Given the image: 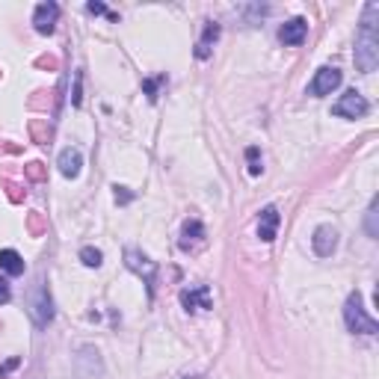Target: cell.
<instances>
[{"label": "cell", "instance_id": "obj_4", "mask_svg": "<svg viewBox=\"0 0 379 379\" xmlns=\"http://www.w3.org/2000/svg\"><path fill=\"white\" fill-rule=\"evenodd\" d=\"M125 267L130 272H137V276L142 279V284H146V291H148V300H154V281H157V270H160L157 261H151L146 252L127 246L125 249Z\"/></svg>", "mask_w": 379, "mask_h": 379}, {"label": "cell", "instance_id": "obj_19", "mask_svg": "<svg viewBox=\"0 0 379 379\" xmlns=\"http://www.w3.org/2000/svg\"><path fill=\"white\" fill-rule=\"evenodd\" d=\"M86 12H89V15H107L110 21H116V18H118L116 12H110V9H107V6L101 3V0H92V3H86Z\"/></svg>", "mask_w": 379, "mask_h": 379}, {"label": "cell", "instance_id": "obj_12", "mask_svg": "<svg viewBox=\"0 0 379 379\" xmlns=\"http://www.w3.org/2000/svg\"><path fill=\"white\" fill-rule=\"evenodd\" d=\"M56 166H59V172H63L65 178H77L80 169H83V154H80V148H63V151H59Z\"/></svg>", "mask_w": 379, "mask_h": 379}, {"label": "cell", "instance_id": "obj_9", "mask_svg": "<svg viewBox=\"0 0 379 379\" xmlns=\"http://www.w3.org/2000/svg\"><path fill=\"white\" fill-rule=\"evenodd\" d=\"M56 18H59V6L54 3V0L39 3V6H36V12H33V27H36V33L51 36L54 27H56Z\"/></svg>", "mask_w": 379, "mask_h": 379}, {"label": "cell", "instance_id": "obj_11", "mask_svg": "<svg viewBox=\"0 0 379 379\" xmlns=\"http://www.w3.org/2000/svg\"><path fill=\"white\" fill-rule=\"evenodd\" d=\"M305 36H308V21H305V18H291V21L281 24L279 42L288 45V47H296V45L305 42Z\"/></svg>", "mask_w": 379, "mask_h": 379}, {"label": "cell", "instance_id": "obj_16", "mask_svg": "<svg viewBox=\"0 0 379 379\" xmlns=\"http://www.w3.org/2000/svg\"><path fill=\"white\" fill-rule=\"evenodd\" d=\"M379 199L373 196L371 199V205H367V213H364V231H367V237H373V240H376V237H379Z\"/></svg>", "mask_w": 379, "mask_h": 379}, {"label": "cell", "instance_id": "obj_25", "mask_svg": "<svg viewBox=\"0 0 379 379\" xmlns=\"http://www.w3.org/2000/svg\"><path fill=\"white\" fill-rule=\"evenodd\" d=\"M42 163H30V178H36V181H42Z\"/></svg>", "mask_w": 379, "mask_h": 379}, {"label": "cell", "instance_id": "obj_23", "mask_svg": "<svg viewBox=\"0 0 379 379\" xmlns=\"http://www.w3.org/2000/svg\"><path fill=\"white\" fill-rule=\"evenodd\" d=\"M12 300V288H9V281L0 276V305H6Z\"/></svg>", "mask_w": 379, "mask_h": 379}, {"label": "cell", "instance_id": "obj_6", "mask_svg": "<svg viewBox=\"0 0 379 379\" xmlns=\"http://www.w3.org/2000/svg\"><path fill=\"white\" fill-rule=\"evenodd\" d=\"M341 86V71L335 65H323L317 68L314 80L308 83V95H314V98H326V95H332Z\"/></svg>", "mask_w": 379, "mask_h": 379}, {"label": "cell", "instance_id": "obj_18", "mask_svg": "<svg viewBox=\"0 0 379 379\" xmlns=\"http://www.w3.org/2000/svg\"><path fill=\"white\" fill-rule=\"evenodd\" d=\"M246 169H249V175H252V178H258L261 175V169H264V166H261V151L255 148V146H249L246 148Z\"/></svg>", "mask_w": 379, "mask_h": 379}, {"label": "cell", "instance_id": "obj_13", "mask_svg": "<svg viewBox=\"0 0 379 379\" xmlns=\"http://www.w3.org/2000/svg\"><path fill=\"white\" fill-rule=\"evenodd\" d=\"M205 240V225H201L199 219H187L184 229H181V240H178V246L184 249V252H190V249H196V243Z\"/></svg>", "mask_w": 379, "mask_h": 379}, {"label": "cell", "instance_id": "obj_10", "mask_svg": "<svg viewBox=\"0 0 379 379\" xmlns=\"http://www.w3.org/2000/svg\"><path fill=\"white\" fill-rule=\"evenodd\" d=\"M279 225H281V213L276 205H267L264 210H261V217H258V237L264 243H272L276 240V234H279Z\"/></svg>", "mask_w": 379, "mask_h": 379}, {"label": "cell", "instance_id": "obj_20", "mask_svg": "<svg viewBox=\"0 0 379 379\" xmlns=\"http://www.w3.org/2000/svg\"><path fill=\"white\" fill-rule=\"evenodd\" d=\"M160 83H166V77L160 75V77H154V80H146L142 83V89H146V95H148V101H157V86Z\"/></svg>", "mask_w": 379, "mask_h": 379}, {"label": "cell", "instance_id": "obj_8", "mask_svg": "<svg viewBox=\"0 0 379 379\" xmlns=\"http://www.w3.org/2000/svg\"><path fill=\"white\" fill-rule=\"evenodd\" d=\"M181 305L187 311H210L213 300H210V288L208 284H193V288L181 291Z\"/></svg>", "mask_w": 379, "mask_h": 379}, {"label": "cell", "instance_id": "obj_24", "mask_svg": "<svg viewBox=\"0 0 379 379\" xmlns=\"http://www.w3.org/2000/svg\"><path fill=\"white\" fill-rule=\"evenodd\" d=\"M15 367H18V359H9V362H6L3 367H0V379H3V376H6L9 371H15Z\"/></svg>", "mask_w": 379, "mask_h": 379}, {"label": "cell", "instance_id": "obj_21", "mask_svg": "<svg viewBox=\"0 0 379 379\" xmlns=\"http://www.w3.org/2000/svg\"><path fill=\"white\" fill-rule=\"evenodd\" d=\"M113 196H116V205H127V201H134L137 199V193H130L127 187H113Z\"/></svg>", "mask_w": 379, "mask_h": 379}, {"label": "cell", "instance_id": "obj_15", "mask_svg": "<svg viewBox=\"0 0 379 379\" xmlns=\"http://www.w3.org/2000/svg\"><path fill=\"white\" fill-rule=\"evenodd\" d=\"M0 270L6 276H21L24 272V258L15 252V249H0Z\"/></svg>", "mask_w": 379, "mask_h": 379}, {"label": "cell", "instance_id": "obj_22", "mask_svg": "<svg viewBox=\"0 0 379 379\" xmlns=\"http://www.w3.org/2000/svg\"><path fill=\"white\" fill-rule=\"evenodd\" d=\"M71 104H75V107L83 104V75H80V71L75 75V92H71Z\"/></svg>", "mask_w": 379, "mask_h": 379}, {"label": "cell", "instance_id": "obj_7", "mask_svg": "<svg viewBox=\"0 0 379 379\" xmlns=\"http://www.w3.org/2000/svg\"><path fill=\"white\" fill-rule=\"evenodd\" d=\"M311 249H314V255L317 258H332L335 255V249H338V229L335 225H317L314 234H311Z\"/></svg>", "mask_w": 379, "mask_h": 379}, {"label": "cell", "instance_id": "obj_1", "mask_svg": "<svg viewBox=\"0 0 379 379\" xmlns=\"http://www.w3.org/2000/svg\"><path fill=\"white\" fill-rule=\"evenodd\" d=\"M376 18H379V3H367L362 12L359 36H355V68L362 75H371L379 65V33H376Z\"/></svg>", "mask_w": 379, "mask_h": 379}, {"label": "cell", "instance_id": "obj_3", "mask_svg": "<svg viewBox=\"0 0 379 379\" xmlns=\"http://www.w3.org/2000/svg\"><path fill=\"white\" fill-rule=\"evenodd\" d=\"M27 311H30V320L36 323V329H47L54 323V296H51V288L45 284V279L36 284V291L30 293V305H27Z\"/></svg>", "mask_w": 379, "mask_h": 379}, {"label": "cell", "instance_id": "obj_2", "mask_svg": "<svg viewBox=\"0 0 379 379\" xmlns=\"http://www.w3.org/2000/svg\"><path fill=\"white\" fill-rule=\"evenodd\" d=\"M343 323H347V329L353 332V335H376L379 332V323L367 314L364 300H362L359 291L350 293L347 302H343Z\"/></svg>", "mask_w": 379, "mask_h": 379}, {"label": "cell", "instance_id": "obj_17", "mask_svg": "<svg viewBox=\"0 0 379 379\" xmlns=\"http://www.w3.org/2000/svg\"><path fill=\"white\" fill-rule=\"evenodd\" d=\"M80 261H83L86 267H101L104 252H101V249H95V246H83V249H80Z\"/></svg>", "mask_w": 379, "mask_h": 379}, {"label": "cell", "instance_id": "obj_5", "mask_svg": "<svg viewBox=\"0 0 379 379\" xmlns=\"http://www.w3.org/2000/svg\"><path fill=\"white\" fill-rule=\"evenodd\" d=\"M367 110H371V104H367V98L362 92H343L341 98L335 101V107H332V116H338V118H362L367 116Z\"/></svg>", "mask_w": 379, "mask_h": 379}, {"label": "cell", "instance_id": "obj_14", "mask_svg": "<svg viewBox=\"0 0 379 379\" xmlns=\"http://www.w3.org/2000/svg\"><path fill=\"white\" fill-rule=\"evenodd\" d=\"M219 24L217 21H208L205 24V33H201V39H199V45H196V59H208L210 56V51H213V45H217V39H219Z\"/></svg>", "mask_w": 379, "mask_h": 379}]
</instances>
